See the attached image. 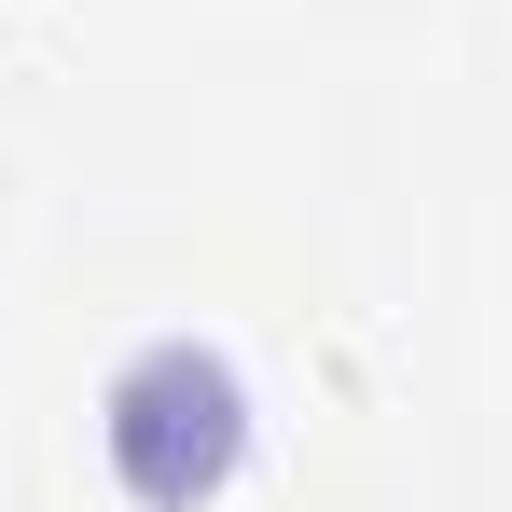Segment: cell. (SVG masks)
Wrapping results in <instances>:
<instances>
[{
	"label": "cell",
	"mask_w": 512,
	"mask_h": 512,
	"mask_svg": "<svg viewBox=\"0 0 512 512\" xmlns=\"http://www.w3.org/2000/svg\"><path fill=\"white\" fill-rule=\"evenodd\" d=\"M111 471L153 512H194L222 471H236V374L194 360V346H153L125 388H111Z\"/></svg>",
	"instance_id": "1"
}]
</instances>
